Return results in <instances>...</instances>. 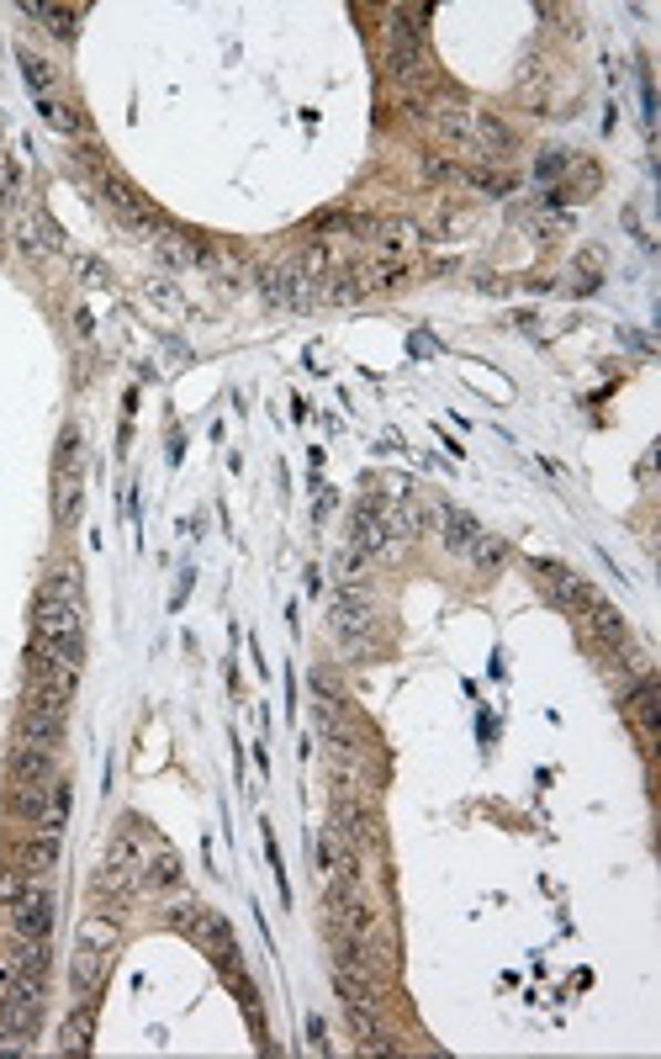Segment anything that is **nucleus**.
<instances>
[{
  "instance_id": "nucleus-24",
  "label": "nucleus",
  "mask_w": 661,
  "mask_h": 1059,
  "mask_svg": "<svg viewBox=\"0 0 661 1059\" xmlns=\"http://www.w3.org/2000/svg\"><path fill=\"white\" fill-rule=\"evenodd\" d=\"M22 710H32V716H70V689H59V683H32L27 689V705Z\"/></svg>"
},
{
  "instance_id": "nucleus-18",
  "label": "nucleus",
  "mask_w": 661,
  "mask_h": 1059,
  "mask_svg": "<svg viewBox=\"0 0 661 1059\" xmlns=\"http://www.w3.org/2000/svg\"><path fill=\"white\" fill-rule=\"evenodd\" d=\"M17 742H32V747L59 752V742H64V721H59V716H32V710H22V721H17Z\"/></svg>"
},
{
  "instance_id": "nucleus-13",
  "label": "nucleus",
  "mask_w": 661,
  "mask_h": 1059,
  "mask_svg": "<svg viewBox=\"0 0 661 1059\" xmlns=\"http://www.w3.org/2000/svg\"><path fill=\"white\" fill-rule=\"evenodd\" d=\"M365 626H371V599H365L360 588H344V594L333 599V630L350 641L354 630H365Z\"/></svg>"
},
{
  "instance_id": "nucleus-2",
  "label": "nucleus",
  "mask_w": 661,
  "mask_h": 1059,
  "mask_svg": "<svg viewBox=\"0 0 661 1059\" xmlns=\"http://www.w3.org/2000/svg\"><path fill=\"white\" fill-rule=\"evenodd\" d=\"M101 202L112 207V217H117L127 234H138V239H159V228H165V223H159V213H154V207H148L133 186H127V181L106 175V181H101Z\"/></svg>"
},
{
  "instance_id": "nucleus-21",
  "label": "nucleus",
  "mask_w": 661,
  "mask_h": 1059,
  "mask_svg": "<svg viewBox=\"0 0 661 1059\" xmlns=\"http://www.w3.org/2000/svg\"><path fill=\"white\" fill-rule=\"evenodd\" d=\"M630 716H636V726H640V737H657V726H661V710H657V683L651 678H640L636 689H630Z\"/></svg>"
},
{
  "instance_id": "nucleus-4",
  "label": "nucleus",
  "mask_w": 661,
  "mask_h": 1059,
  "mask_svg": "<svg viewBox=\"0 0 661 1059\" xmlns=\"http://www.w3.org/2000/svg\"><path fill=\"white\" fill-rule=\"evenodd\" d=\"M6 773H11V779H22V784H53V779H59V752L32 747V742H17V747H11V758H6Z\"/></svg>"
},
{
  "instance_id": "nucleus-16",
  "label": "nucleus",
  "mask_w": 661,
  "mask_h": 1059,
  "mask_svg": "<svg viewBox=\"0 0 661 1059\" xmlns=\"http://www.w3.org/2000/svg\"><path fill=\"white\" fill-rule=\"evenodd\" d=\"M48 790H53V784H22V779H11V790H6V811H11V816H22L27 826H38V816H43V805H48Z\"/></svg>"
},
{
  "instance_id": "nucleus-20",
  "label": "nucleus",
  "mask_w": 661,
  "mask_h": 1059,
  "mask_svg": "<svg viewBox=\"0 0 661 1059\" xmlns=\"http://www.w3.org/2000/svg\"><path fill=\"white\" fill-rule=\"evenodd\" d=\"M476 535H482V525H476V520L466 514V508H450V504L440 508V541H445L450 552H466V546H472Z\"/></svg>"
},
{
  "instance_id": "nucleus-9",
  "label": "nucleus",
  "mask_w": 661,
  "mask_h": 1059,
  "mask_svg": "<svg viewBox=\"0 0 661 1059\" xmlns=\"http://www.w3.org/2000/svg\"><path fill=\"white\" fill-rule=\"evenodd\" d=\"M154 249H159V260L175 265V270H196V265H207V249L190 239V234H180V228H159Z\"/></svg>"
},
{
  "instance_id": "nucleus-1",
  "label": "nucleus",
  "mask_w": 661,
  "mask_h": 1059,
  "mask_svg": "<svg viewBox=\"0 0 661 1059\" xmlns=\"http://www.w3.org/2000/svg\"><path fill=\"white\" fill-rule=\"evenodd\" d=\"M143 832H138V821L127 816L112 832V843H106V864H101V874H95V895L101 901H112V906H122L127 895L138 891V874H143Z\"/></svg>"
},
{
  "instance_id": "nucleus-34",
  "label": "nucleus",
  "mask_w": 661,
  "mask_h": 1059,
  "mask_svg": "<svg viewBox=\"0 0 661 1059\" xmlns=\"http://www.w3.org/2000/svg\"><path fill=\"white\" fill-rule=\"evenodd\" d=\"M17 980V954H0V990Z\"/></svg>"
},
{
  "instance_id": "nucleus-26",
  "label": "nucleus",
  "mask_w": 661,
  "mask_h": 1059,
  "mask_svg": "<svg viewBox=\"0 0 661 1059\" xmlns=\"http://www.w3.org/2000/svg\"><path fill=\"white\" fill-rule=\"evenodd\" d=\"M466 556H472V567H482V573H497V567L508 562V546H503L497 535H487V530H482L472 546H466Z\"/></svg>"
},
{
  "instance_id": "nucleus-19",
  "label": "nucleus",
  "mask_w": 661,
  "mask_h": 1059,
  "mask_svg": "<svg viewBox=\"0 0 661 1059\" xmlns=\"http://www.w3.org/2000/svg\"><path fill=\"white\" fill-rule=\"evenodd\" d=\"M17 864H22L27 874H38V880H43V874H53V868H59V837H43V832H32V837L22 843V853H17Z\"/></svg>"
},
{
  "instance_id": "nucleus-27",
  "label": "nucleus",
  "mask_w": 661,
  "mask_h": 1059,
  "mask_svg": "<svg viewBox=\"0 0 661 1059\" xmlns=\"http://www.w3.org/2000/svg\"><path fill=\"white\" fill-rule=\"evenodd\" d=\"M43 594H53V599H70V604H85V594H80V567H74V562L53 567V573L43 578Z\"/></svg>"
},
{
  "instance_id": "nucleus-8",
  "label": "nucleus",
  "mask_w": 661,
  "mask_h": 1059,
  "mask_svg": "<svg viewBox=\"0 0 661 1059\" xmlns=\"http://www.w3.org/2000/svg\"><path fill=\"white\" fill-rule=\"evenodd\" d=\"M91 1034H95V996H85L59 1028V1055H91Z\"/></svg>"
},
{
  "instance_id": "nucleus-22",
  "label": "nucleus",
  "mask_w": 661,
  "mask_h": 1059,
  "mask_svg": "<svg viewBox=\"0 0 661 1059\" xmlns=\"http://www.w3.org/2000/svg\"><path fill=\"white\" fill-rule=\"evenodd\" d=\"M64 821H70V784H64V779H53L43 816H38V832H43V837H64Z\"/></svg>"
},
{
  "instance_id": "nucleus-25",
  "label": "nucleus",
  "mask_w": 661,
  "mask_h": 1059,
  "mask_svg": "<svg viewBox=\"0 0 661 1059\" xmlns=\"http://www.w3.org/2000/svg\"><path fill=\"white\" fill-rule=\"evenodd\" d=\"M80 472H59V482H53V514H59V525H70L74 514H80V498H85V487H80Z\"/></svg>"
},
{
  "instance_id": "nucleus-15",
  "label": "nucleus",
  "mask_w": 661,
  "mask_h": 1059,
  "mask_svg": "<svg viewBox=\"0 0 661 1059\" xmlns=\"http://www.w3.org/2000/svg\"><path fill=\"white\" fill-rule=\"evenodd\" d=\"M472 148L487 154V160H508L514 154V133L497 117H472Z\"/></svg>"
},
{
  "instance_id": "nucleus-23",
  "label": "nucleus",
  "mask_w": 661,
  "mask_h": 1059,
  "mask_svg": "<svg viewBox=\"0 0 661 1059\" xmlns=\"http://www.w3.org/2000/svg\"><path fill=\"white\" fill-rule=\"evenodd\" d=\"M588 626H592V636H598L603 647H624V620H619L614 604L592 599V604H588Z\"/></svg>"
},
{
  "instance_id": "nucleus-10",
  "label": "nucleus",
  "mask_w": 661,
  "mask_h": 1059,
  "mask_svg": "<svg viewBox=\"0 0 661 1059\" xmlns=\"http://www.w3.org/2000/svg\"><path fill=\"white\" fill-rule=\"evenodd\" d=\"M333 832H339L354 853H360L365 843H376V821H371V811H360V805H350V800L333 805Z\"/></svg>"
},
{
  "instance_id": "nucleus-31",
  "label": "nucleus",
  "mask_w": 661,
  "mask_h": 1059,
  "mask_svg": "<svg viewBox=\"0 0 661 1059\" xmlns=\"http://www.w3.org/2000/svg\"><path fill=\"white\" fill-rule=\"evenodd\" d=\"M43 117L53 122V127H59V133H85V117H80V112H74V106H64V101H53V96L43 101Z\"/></svg>"
},
{
  "instance_id": "nucleus-6",
  "label": "nucleus",
  "mask_w": 661,
  "mask_h": 1059,
  "mask_svg": "<svg viewBox=\"0 0 661 1059\" xmlns=\"http://www.w3.org/2000/svg\"><path fill=\"white\" fill-rule=\"evenodd\" d=\"M106 969H112V948H101V943H85V938H80V948H74V959H70L74 990L95 996V990H101V980H106Z\"/></svg>"
},
{
  "instance_id": "nucleus-33",
  "label": "nucleus",
  "mask_w": 661,
  "mask_h": 1059,
  "mask_svg": "<svg viewBox=\"0 0 661 1059\" xmlns=\"http://www.w3.org/2000/svg\"><path fill=\"white\" fill-rule=\"evenodd\" d=\"M27 1043H32V1038L11 1034V1028H0V1055H27Z\"/></svg>"
},
{
  "instance_id": "nucleus-30",
  "label": "nucleus",
  "mask_w": 661,
  "mask_h": 1059,
  "mask_svg": "<svg viewBox=\"0 0 661 1059\" xmlns=\"http://www.w3.org/2000/svg\"><path fill=\"white\" fill-rule=\"evenodd\" d=\"M440 133H445L450 144L472 148V117H466L461 106H445V112H440Z\"/></svg>"
},
{
  "instance_id": "nucleus-7",
  "label": "nucleus",
  "mask_w": 661,
  "mask_h": 1059,
  "mask_svg": "<svg viewBox=\"0 0 661 1059\" xmlns=\"http://www.w3.org/2000/svg\"><path fill=\"white\" fill-rule=\"evenodd\" d=\"M386 541H392V530H386V514H381V504H360V508H354L350 552L376 556V552H386Z\"/></svg>"
},
{
  "instance_id": "nucleus-12",
  "label": "nucleus",
  "mask_w": 661,
  "mask_h": 1059,
  "mask_svg": "<svg viewBox=\"0 0 661 1059\" xmlns=\"http://www.w3.org/2000/svg\"><path fill=\"white\" fill-rule=\"evenodd\" d=\"M180 858H175V847H154L148 858H143V874H138V891H175L180 885Z\"/></svg>"
},
{
  "instance_id": "nucleus-14",
  "label": "nucleus",
  "mask_w": 661,
  "mask_h": 1059,
  "mask_svg": "<svg viewBox=\"0 0 661 1059\" xmlns=\"http://www.w3.org/2000/svg\"><path fill=\"white\" fill-rule=\"evenodd\" d=\"M17 11L32 17V22H43L48 32H53V38H64V43L74 38V27H80V6H38V0H22Z\"/></svg>"
},
{
  "instance_id": "nucleus-32",
  "label": "nucleus",
  "mask_w": 661,
  "mask_h": 1059,
  "mask_svg": "<svg viewBox=\"0 0 661 1059\" xmlns=\"http://www.w3.org/2000/svg\"><path fill=\"white\" fill-rule=\"evenodd\" d=\"M196 912H202V901H190V895H175V901H169V906H165V922H169V927H180V933H186L190 922H196Z\"/></svg>"
},
{
  "instance_id": "nucleus-28",
  "label": "nucleus",
  "mask_w": 661,
  "mask_h": 1059,
  "mask_svg": "<svg viewBox=\"0 0 661 1059\" xmlns=\"http://www.w3.org/2000/svg\"><path fill=\"white\" fill-rule=\"evenodd\" d=\"M32 885H38V874H27L22 864H0V906H17Z\"/></svg>"
},
{
  "instance_id": "nucleus-3",
  "label": "nucleus",
  "mask_w": 661,
  "mask_h": 1059,
  "mask_svg": "<svg viewBox=\"0 0 661 1059\" xmlns=\"http://www.w3.org/2000/svg\"><path fill=\"white\" fill-rule=\"evenodd\" d=\"M85 604H70V599H53L38 588V604H32V636L43 641H85Z\"/></svg>"
},
{
  "instance_id": "nucleus-5",
  "label": "nucleus",
  "mask_w": 661,
  "mask_h": 1059,
  "mask_svg": "<svg viewBox=\"0 0 661 1059\" xmlns=\"http://www.w3.org/2000/svg\"><path fill=\"white\" fill-rule=\"evenodd\" d=\"M6 912H11L17 938H48V927H53V901H48L43 885H32V891H27L17 906H6Z\"/></svg>"
},
{
  "instance_id": "nucleus-29",
  "label": "nucleus",
  "mask_w": 661,
  "mask_h": 1059,
  "mask_svg": "<svg viewBox=\"0 0 661 1059\" xmlns=\"http://www.w3.org/2000/svg\"><path fill=\"white\" fill-rule=\"evenodd\" d=\"M22 74H27V85L38 91V96H53V85H59V74H53V64L48 59H38V53H22Z\"/></svg>"
},
{
  "instance_id": "nucleus-17",
  "label": "nucleus",
  "mask_w": 661,
  "mask_h": 1059,
  "mask_svg": "<svg viewBox=\"0 0 661 1059\" xmlns=\"http://www.w3.org/2000/svg\"><path fill=\"white\" fill-rule=\"evenodd\" d=\"M540 573H545V583H550V599H556V604H567V609H577V604L588 609V604L598 599V594H592L588 583L577 578V573H567V567H540Z\"/></svg>"
},
{
  "instance_id": "nucleus-11",
  "label": "nucleus",
  "mask_w": 661,
  "mask_h": 1059,
  "mask_svg": "<svg viewBox=\"0 0 661 1059\" xmlns=\"http://www.w3.org/2000/svg\"><path fill=\"white\" fill-rule=\"evenodd\" d=\"M17 249H22L27 260H48V255L64 249V239L48 228L43 217H17Z\"/></svg>"
}]
</instances>
